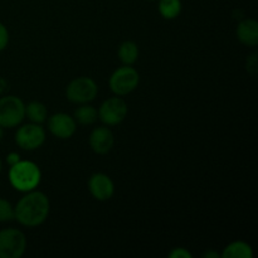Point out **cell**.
Segmentation results:
<instances>
[{
    "mask_svg": "<svg viewBox=\"0 0 258 258\" xmlns=\"http://www.w3.org/2000/svg\"><path fill=\"white\" fill-rule=\"evenodd\" d=\"M73 117H75L76 122L81 123V125H92V123H95L97 121L98 111L93 106L88 105V103H83V105H81L75 111V116Z\"/></svg>",
    "mask_w": 258,
    "mask_h": 258,
    "instance_id": "obj_16",
    "label": "cell"
},
{
    "mask_svg": "<svg viewBox=\"0 0 258 258\" xmlns=\"http://www.w3.org/2000/svg\"><path fill=\"white\" fill-rule=\"evenodd\" d=\"M150 2H153V0H150Z\"/></svg>",
    "mask_w": 258,
    "mask_h": 258,
    "instance_id": "obj_26",
    "label": "cell"
},
{
    "mask_svg": "<svg viewBox=\"0 0 258 258\" xmlns=\"http://www.w3.org/2000/svg\"><path fill=\"white\" fill-rule=\"evenodd\" d=\"M139 47L133 40H125L120 44L117 57L123 66H133L139 59Z\"/></svg>",
    "mask_w": 258,
    "mask_h": 258,
    "instance_id": "obj_13",
    "label": "cell"
},
{
    "mask_svg": "<svg viewBox=\"0 0 258 258\" xmlns=\"http://www.w3.org/2000/svg\"><path fill=\"white\" fill-rule=\"evenodd\" d=\"M20 160H22V159H20V155L18 153H9V154H8L7 163L9 164V166L15 165V164L19 163Z\"/></svg>",
    "mask_w": 258,
    "mask_h": 258,
    "instance_id": "obj_22",
    "label": "cell"
},
{
    "mask_svg": "<svg viewBox=\"0 0 258 258\" xmlns=\"http://www.w3.org/2000/svg\"><path fill=\"white\" fill-rule=\"evenodd\" d=\"M48 130L55 138L66 140L75 135L76 130H77V122H76L75 117L70 116L68 113L58 112L48 118Z\"/></svg>",
    "mask_w": 258,
    "mask_h": 258,
    "instance_id": "obj_9",
    "label": "cell"
},
{
    "mask_svg": "<svg viewBox=\"0 0 258 258\" xmlns=\"http://www.w3.org/2000/svg\"><path fill=\"white\" fill-rule=\"evenodd\" d=\"M140 82V75L131 66H122L111 75L108 85L116 96H126L133 92Z\"/></svg>",
    "mask_w": 258,
    "mask_h": 258,
    "instance_id": "obj_6",
    "label": "cell"
},
{
    "mask_svg": "<svg viewBox=\"0 0 258 258\" xmlns=\"http://www.w3.org/2000/svg\"><path fill=\"white\" fill-rule=\"evenodd\" d=\"M13 219H15L14 207L9 201L0 198V223H7Z\"/></svg>",
    "mask_w": 258,
    "mask_h": 258,
    "instance_id": "obj_18",
    "label": "cell"
},
{
    "mask_svg": "<svg viewBox=\"0 0 258 258\" xmlns=\"http://www.w3.org/2000/svg\"><path fill=\"white\" fill-rule=\"evenodd\" d=\"M49 211L50 203L48 197L37 190L27 191V194L22 197L14 207L15 219L22 226L29 228L44 223L49 216Z\"/></svg>",
    "mask_w": 258,
    "mask_h": 258,
    "instance_id": "obj_1",
    "label": "cell"
},
{
    "mask_svg": "<svg viewBox=\"0 0 258 258\" xmlns=\"http://www.w3.org/2000/svg\"><path fill=\"white\" fill-rule=\"evenodd\" d=\"M25 117V105L17 96H4L0 98V126L13 128L20 125Z\"/></svg>",
    "mask_w": 258,
    "mask_h": 258,
    "instance_id": "obj_3",
    "label": "cell"
},
{
    "mask_svg": "<svg viewBox=\"0 0 258 258\" xmlns=\"http://www.w3.org/2000/svg\"><path fill=\"white\" fill-rule=\"evenodd\" d=\"M239 42L248 47L258 44V23L254 19H244L239 22L236 30Z\"/></svg>",
    "mask_w": 258,
    "mask_h": 258,
    "instance_id": "obj_12",
    "label": "cell"
},
{
    "mask_svg": "<svg viewBox=\"0 0 258 258\" xmlns=\"http://www.w3.org/2000/svg\"><path fill=\"white\" fill-rule=\"evenodd\" d=\"M45 141V130L40 123H27L20 126L15 133V143L27 151L40 148Z\"/></svg>",
    "mask_w": 258,
    "mask_h": 258,
    "instance_id": "obj_7",
    "label": "cell"
},
{
    "mask_svg": "<svg viewBox=\"0 0 258 258\" xmlns=\"http://www.w3.org/2000/svg\"><path fill=\"white\" fill-rule=\"evenodd\" d=\"M127 116V103L121 97L107 98L98 110V117L105 125L115 126L122 122Z\"/></svg>",
    "mask_w": 258,
    "mask_h": 258,
    "instance_id": "obj_8",
    "label": "cell"
},
{
    "mask_svg": "<svg viewBox=\"0 0 258 258\" xmlns=\"http://www.w3.org/2000/svg\"><path fill=\"white\" fill-rule=\"evenodd\" d=\"M247 71L248 73H251L252 76L256 75L257 72V54L253 53L252 55H249L248 59H247Z\"/></svg>",
    "mask_w": 258,
    "mask_h": 258,
    "instance_id": "obj_21",
    "label": "cell"
},
{
    "mask_svg": "<svg viewBox=\"0 0 258 258\" xmlns=\"http://www.w3.org/2000/svg\"><path fill=\"white\" fill-rule=\"evenodd\" d=\"M159 13L164 19H175L181 13L180 0H159Z\"/></svg>",
    "mask_w": 258,
    "mask_h": 258,
    "instance_id": "obj_17",
    "label": "cell"
},
{
    "mask_svg": "<svg viewBox=\"0 0 258 258\" xmlns=\"http://www.w3.org/2000/svg\"><path fill=\"white\" fill-rule=\"evenodd\" d=\"M88 143H90L93 153L98 154V155H105V154L110 153L111 149L113 148L115 138L110 128L106 126H100V127L93 128L90 139H88Z\"/></svg>",
    "mask_w": 258,
    "mask_h": 258,
    "instance_id": "obj_11",
    "label": "cell"
},
{
    "mask_svg": "<svg viewBox=\"0 0 258 258\" xmlns=\"http://www.w3.org/2000/svg\"><path fill=\"white\" fill-rule=\"evenodd\" d=\"M98 93V86L92 78L77 77L70 82L66 90V96L70 102L76 105L88 103L96 98Z\"/></svg>",
    "mask_w": 258,
    "mask_h": 258,
    "instance_id": "obj_4",
    "label": "cell"
},
{
    "mask_svg": "<svg viewBox=\"0 0 258 258\" xmlns=\"http://www.w3.org/2000/svg\"><path fill=\"white\" fill-rule=\"evenodd\" d=\"M219 256H221V254H219L218 252H212V251L206 252V253L203 254V257H206V258H218Z\"/></svg>",
    "mask_w": 258,
    "mask_h": 258,
    "instance_id": "obj_23",
    "label": "cell"
},
{
    "mask_svg": "<svg viewBox=\"0 0 258 258\" xmlns=\"http://www.w3.org/2000/svg\"><path fill=\"white\" fill-rule=\"evenodd\" d=\"M88 190L95 199L106 202L112 198L115 193V185L108 175L103 173H95L88 179Z\"/></svg>",
    "mask_w": 258,
    "mask_h": 258,
    "instance_id": "obj_10",
    "label": "cell"
},
{
    "mask_svg": "<svg viewBox=\"0 0 258 258\" xmlns=\"http://www.w3.org/2000/svg\"><path fill=\"white\" fill-rule=\"evenodd\" d=\"M3 170V163H2V159H0V173H2Z\"/></svg>",
    "mask_w": 258,
    "mask_h": 258,
    "instance_id": "obj_25",
    "label": "cell"
},
{
    "mask_svg": "<svg viewBox=\"0 0 258 258\" xmlns=\"http://www.w3.org/2000/svg\"><path fill=\"white\" fill-rule=\"evenodd\" d=\"M42 173L39 166L29 160H20L15 165L10 166L9 181L13 188L18 191L34 190L40 183Z\"/></svg>",
    "mask_w": 258,
    "mask_h": 258,
    "instance_id": "obj_2",
    "label": "cell"
},
{
    "mask_svg": "<svg viewBox=\"0 0 258 258\" xmlns=\"http://www.w3.org/2000/svg\"><path fill=\"white\" fill-rule=\"evenodd\" d=\"M27 249V238L17 228L0 231V258H20Z\"/></svg>",
    "mask_w": 258,
    "mask_h": 258,
    "instance_id": "obj_5",
    "label": "cell"
},
{
    "mask_svg": "<svg viewBox=\"0 0 258 258\" xmlns=\"http://www.w3.org/2000/svg\"><path fill=\"white\" fill-rule=\"evenodd\" d=\"M9 44V32H8L7 27L0 22V52L4 50Z\"/></svg>",
    "mask_w": 258,
    "mask_h": 258,
    "instance_id": "obj_19",
    "label": "cell"
},
{
    "mask_svg": "<svg viewBox=\"0 0 258 258\" xmlns=\"http://www.w3.org/2000/svg\"><path fill=\"white\" fill-rule=\"evenodd\" d=\"M169 257L170 258H191L193 257V254H191L186 248L179 247V248H174L173 251L169 253Z\"/></svg>",
    "mask_w": 258,
    "mask_h": 258,
    "instance_id": "obj_20",
    "label": "cell"
},
{
    "mask_svg": "<svg viewBox=\"0 0 258 258\" xmlns=\"http://www.w3.org/2000/svg\"><path fill=\"white\" fill-rule=\"evenodd\" d=\"M3 138H4V128H3L2 126H0V143H2Z\"/></svg>",
    "mask_w": 258,
    "mask_h": 258,
    "instance_id": "obj_24",
    "label": "cell"
},
{
    "mask_svg": "<svg viewBox=\"0 0 258 258\" xmlns=\"http://www.w3.org/2000/svg\"><path fill=\"white\" fill-rule=\"evenodd\" d=\"M48 111L44 103L39 101H32L25 106V116L30 120V122L40 123L42 125L47 120Z\"/></svg>",
    "mask_w": 258,
    "mask_h": 258,
    "instance_id": "obj_15",
    "label": "cell"
},
{
    "mask_svg": "<svg viewBox=\"0 0 258 258\" xmlns=\"http://www.w3.org/2000/svg\"><path fill=\"white\" fill-rule=\"evenodd\" d=\"M221 256L223 258H252L253 251H252V247L246 242L236 241L229 243Z\"/></svg>",
    "mask_w": 258,
    "mask_h": 258,
    "instance_id": "obj_14",
    "label": "cell"
}]
</instances>
